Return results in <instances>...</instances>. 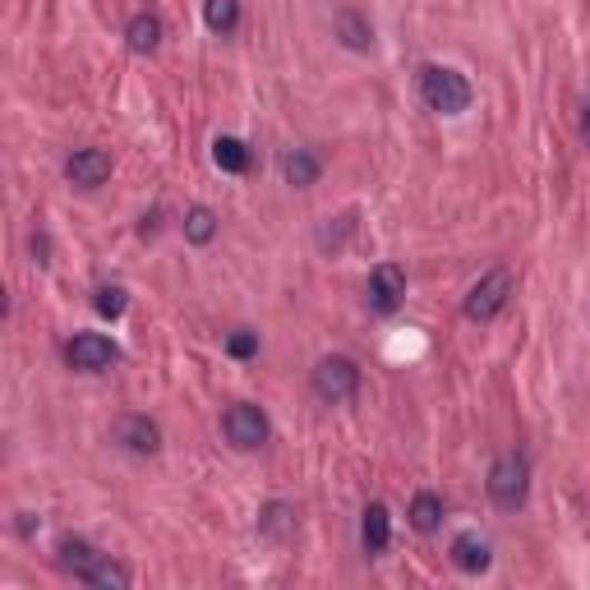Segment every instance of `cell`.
<instances>
[{
    "label": "cell",
    "instance_id": "8fae6325",
    "mask_svg": "<svg viewBox=\"0 0 590 590\" xmlns=\"http://www.w3.org/2000/svg\"><path fill=\"white\" fill-rule=\"evenodd\" d=\"M360 544L369 558H379L388 544H392V517L383 503H369L364 508V521H360Z\"/></svg>",
    "mask_w": 590,
    "mask_h": 590
},
{
    "label": "cell",
    "instance_id": "ffe728a7",
    "mask_svg": "<svg viewBox=\"0 0 590 590\" xmlns=\"http://www.w3.org/2000/svg\"><path fill=\"white\" fill-rule=\"evenodd\" d=\"M337 28H341V42H347L351 51H369V42H374V38H369V23L360 14H351V10L337 14Z\"/></svg>",
    "mask_w": 590,
    "mask_h": 590
},
{
    "label": "cell",
    "instance_id": "7402d4cb",
    "mask_svg": "<svg viewBox=\"0 0 590 590\" xmlns=\"http://www.w3.org/2000/svg\"><path fill=\"white\" fill-rule=\"evenodd\" d=\"M287 526H291V508H287V503H272V508L263 512V531H268V536H287Z\"/></svg>",
    "mask_w": 590,
    "mask_h": 590
},
{
    "label": "cell",
    "instance_id": "ac0fdd59",
    "mask_svg": "<svg viewBox=\"0 0 590 590\" xmlns=\"http://www.w3.org/2000/svg\"><path fill=\"white\" fill-rule=\"evenodd\" d=\"M217 236V212L212 208H190V212H184V240H190V244H208Z\"/></svg>",
    "mask_w": 590,
    "mask_h": 590
},
{
    "label": "cell",
    "instance_id": "6da1fadb",
    "mask_svg": "<svg viewBox=\"0 0 590 590\" xmlns=\"http://www.w3.org/2000/svg\"><path fill=\"white\" fill-rule=\"evenodd\" d=\"M420 98L429 111H439V116H461L466 107H471V83H466V74L448 70V66H424L420 70Z\"/></svg>",
    "mask_w": 590,
    "mask_h": 590
},
{
    "label": "cell",
    "instance_id": "5bb4252c",
    "mask_svg": "<svg viewBox=\"0 0 590 590\" xmlns=\"http://www.w3.org/2000/svg\"><path fill=\"white\" fill-rule=\"evenodd\" d=\"M282 171H287V180L296 184V190H304V184L319 180L323 167H319V158L309 148H296V152H287V158H282Z\"/></svg>",
    "mask_w": 590,
    "mask_h": 590
},
{
    "label": "cell",
    "instance_id": "d4e9b609",
    "mask_svg": "<svg viewBox=\"0 0 590 590\" xmlns=\"http://www.w3.org/2000/svg\"><path fill=\"white\" fill-rule=\"evenodd\" d=\"M581 139L590 143V102H586V111H581Z\"/></svg>",
    "mask_w": 590,
    "mask_h": 590
},
{
    "label": "cell",
    "instance_id": "8992f818",
    "mask_svg": "<svg viewBox=\"0 0 590 590\" xmlns=\"http://www.w3.org/2000/svg\"><path fill=\"white\" fill-rule=\"evenodd\" d=\"M222 429L236 448H263L268 443V416L250 401H236V407L222 416Z\"/></svg>",
    "mask_w": 590,
    "mask_h": 590
},
{
    "label": "cell",
    "instance_id": "e0dca14e",
    "mask_svg": "<svg viewBox=\"0 0 590 590\" xmlns=\"http://www.w3.org/2000/svg\"><path fill=\"white\" fill-rule=\"evenodd\" d=\"M203 19H208V28L212 33H236V23H240V0H208L203 6Z\"/></svg>",
    "mask_w": 590,
    "mask_h": 590
},
{
    "label": "cell",
    "instance_id": "9a60e30c",
    "mask_svg": "<svg viewBox=\"0 0 590 590\" xmlns=\"http://www.w3.org/2000/svg\"><path fill=\"white\" fill-rule=\"evenodd\" d=\"M439 521H443V499L439 493H416V503H411V526L420 536H433L439 531Z\"/></svg>",
    "mask_w": 590,
    "mask_h": 590
},
{
    "label": "cell",
    "instance_id": "603a6c76",
    "mask_svg": "<svg viewBox=\"0 0 590 590\" xmlns=\"http://www.w3.org/2000/svg\"><path fill=\"white\" fill-rule=\"evenodd\" d=\"M227 351H231L236 360H250V356L259 351V337H254V332H231V337H227Z\"/></svg>",
    "mask_w": 590,
    "mask_h": 590
},
{
    "label": "cell",
    "instance_id": "ba28073f",
    "mask_svg": "<svg viewBox=\"0 0 590 590\" xmlns=\"http://www.w3.org/2000/svg\"><path fill=\"white\" fill-rule=\"evenodd\" d=\"M111 439H116L120 448L139 452V457H152V452L162 448V429L152 424L148 416H120V420L111 424Z\"/></svg>",
    "mask_w": 590,
    "mask_h": 590
},
{
    "label": "cell",
    "instance_id": "7a4b0ae2",
    "mask_svg": "<svg viewBox=\"0 0 590 590\" xmlns=\"http://www.w3.org/2000/svg\"><path fill=\"white\" fill-rule=\"evenodd\" d=\"M526 489H531V461L521 452H503L489 466V499L503 512H517L526 503Z\"/></svg>",
    "mask_w": 590,
    "mask_h": 590
},
{
    "label": "cell",
    "instance_id": "9c48e42d",
    "mask_svg": "<svg viewBox=\"0 0 590 590\" xmlns=\"http://www.w3.org/2000/svg\"><path fill=\"white\" fill-rule=\"evenodd\" d=\"M66 176L79 184V190H92V184H102L111 176V152H102V148H79L74 158L66 162Z\"/></svg>",
    "mask_w": 590,
    "mask_h": 590
},
{
    "label": "cell",
    "instance_id": "7c38bea8",
    "mask_svg": "<svg viewBox=\"0 0 590 590\" xmlns=\"http://www.w3.org/2000/svg\"><path fill=\"white\" fill-rule=\"evenodd\" d=\"M452 563H457L461 572H489L493 549H489V540H480L476 531H466V536L452 540Z\"/></svg>",
    "mask_w": 590,
    "mask_h": 590
},
{
    "label": "cell",
    "instance_id": "2e32d148",
    "mask_svg": "<svg viewBox=\"0 0 590 590\" xmlns=\"http://www.w3.org/2000/svg\"><path fill=\"white\" fill-rule=\"evenodd\" d=\"M212 162L217 167H222V171H250V148H244L240 139H231V134H222V139H217L212 143Z\"/></svg>",
    "mask_w": 590,
    "mask_h": 590
},
{
    "label": "cell",
    "instance_id": "d6986e66",
    "mask_svg": "<svg viewBox=\"0 0 590 590\" xmlns=\"http://www.w3.org/2000/svg\"><path fill=\"white\" fill-rule=\"evenodd\" d=\"M88 586H98V590H126V586H130V568H126V563H116V558H107V553H102V563L92 568Z\"/></svg>",
    "mask_w": 590,
    "mask_h": 590
},
{
    "label": "cell",
    "instance_id": "4fadbf2b",
    "mask_svg": "<svg viewBox=\"0 0 590 590\" xmlns=\"http://www.w3.org/2000/svg\"><path fill=\"white\" fill-rule=\"evenodd\" d=\"M126 42H130V51L152 56V51L162 47V19L158 14H134L130 28H126Z\"/></svg>",
    "mask_w": 590,
    "mask_h": 590
},
{
    "label": "cell",
    "instance_id": "44dd1931",
    "mask_svg": "<svg viewBox=\"0 0 590 590\" xmlns=\"http://www.w3.org/2000/svg\"><path fill=\"white\" fill-rule=\"evenodd\" d=\"M92 304H98L102 319H120L130 300H126V291H120V287H98V300H92Z\"/></svg>",
    "mask_w": 590,
    "mask_h": 590
},
{
    "label": "cell",
    "instance_id": "277c9868",
    "mask_svg": "<svg viewBox=\"0 0 590 590\" xmlns=\"http://www.w3.org/2000/svg\"><path fill=\"white\" fill-rule=\"evenodd\" d=\"M314 392L323 401H351L360 392V369L347 356H328L314 364Z\"/></svg>",
    "mask_w": 590,
    "mask_h": 590
},
{
    "label": "cell",
    "instance_id": "5b68a950",
    "mask_svg": "<svg viewBox=\"0 0 590 590\" xmlns=\"http://www.w3.org/2000/svg\"><path fill=\"white\" fill-rule=\"evenodd\" d=\"M66 360H70V369H79V374H102V369H111L120 360V351L102 332H79L66 347Z\"/></svg>",
    "mask_w": 590,
    "mask_h": 590
},
{
    "label": "cell",
    "instance_id": "3957f363",
    "mask_svg": "<svg viewBox=\"0 0 590 590\" xmlns=\"http://www.w3.org/2000/svg\"><path fill=\"white\" fill-rule=\"evenodd\" d=\"M508 296H512V272L508 268H489L480 282L466 291V304H461V314L471 319V323H489L499 309L508 304Z\"/></svg>",
    "mask_w": 590,
    "mask_h": 590
},
{
    "label": "cell",
    "instance_id": "52a82bcc",
    "mask_svg": "<svg viewBox=\"0 0 590 590\" xmlns=\"http://www.w3.org/2000/svg\"><path fill=\"white\" fill-rule=\"evenodd\" d=\"M401 296H407V272H401L397 263H379L374 272H369V287H364L369 309H379V314H392V309L401 304Z\"/></svg>",
    "mask_w": 590,
    "mask_h": 590
},
{
    "label": "cell",
    "instance_id": "cb8c5ba5",
    "mask_svg": "<svg viewBox=\"0 0 590 590\" xmlns=\"http://www.w3.org/2000/svg\"><path fill=\"white\" fill-rule=\"evenodd\" d=\"M33 254H38V263H47V236L42 231L33 236Z\"/></svg>",
    "mask_w": 590,
    "mask_h": 590
},
{
    "label": "cell",
    "instance_id": "30bf717a",
    "mask_svg": "<svg viewBox=\"0 0 590 590\" xmlns=\"http://www.w3.org/2000/svg\"><path fill=\"white\" fill-rule=\"evenodd\" d=\"M56 563H60V572H70V577H79V581H88L92 577V568L102 563V553L92 549L88 540H60V549H56Z\"/></svg>",
    "mask_w": 590,
    "mask_h": 590
}]
</instances>
